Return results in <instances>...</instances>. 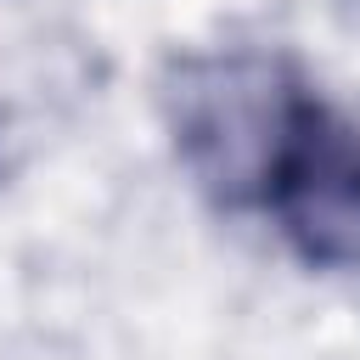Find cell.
Returning a JSON list of instances; mask_svg holds the SVG:
<instances>
[{
	"mask_svg": "<svg viewBox=\"0 0 360 360\" xmlns=\"http://www.w3.org/2000/svg\"><path fill=\"white\" fill-rule=\"evenodd\" d=\"M259 214L309 270H360V118L315 84L270 152Z\"/></svg>",
	"mask_w": 360,
	"mask_h": 360,
	"instance_id": "7a4b0ae2",
	"label": "cell"
},
{
	"mask_svg": "<svg viewBox=\"0 0 360 360\" xmlns=\"http://www.w3.org/2000/svg\"><path fill=\"white\" fill-rule=\"evenodd\" d=\"M309 90L304 68L270 45H219L191 51L163 79V124L191 186L225 208H259L270 152Z\"/></svg>",
	"mask_w": 360,
	"mask_h": 360,
	"instance_id": "6da1fadb",
	"label": "cell"
}]
</instances>
